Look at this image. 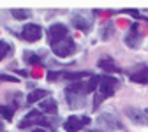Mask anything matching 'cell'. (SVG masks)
I'll return each instance as SVG.
<instances>
[{"mask_svg":"<svg viewBox=\"0 0 148 132\" xmlns=\"http://www.w3.org/2000/svg\"><path fill=\"white\" fill-rule=\"evenodd\" d=\"M48 95H49L48 90H34L30 95L27 97V101H28V104H34V102H37V101H42V99L48 97Z\"/></svg>","mask_w":148,"mask_h":132,"instance_id":"7c38bea8","label":"cell"},{"mask_svg":"<svg viewBox=\"0 0 148 132\" xmlns=\"http://www.w3.org/2000/svg\"><path fill=\"white\" fill-rule=\"evenodd\" d=\"M115 88H116V78H102V81H101V85L97 88V95L94 99V104L99 106L102 101L111 97L115 93Z\"/></svg>","mask_w":148,"mask_h":132,"instance_id":"6da1fadb","label":"cell"},{"mask_svg":"<svg viewBox=\"0 0 148 132\" xmlns=\"http://www.w3.org/2000/svg\"><path fill=\"white\" fill-rule=\"evenodd\" d=\"M48 123L49 122L41 115V111H30L23 118V122H20V127L25 129V127H30V125H48Z\"/></svg>","mask_w":148,"mask_h":132,"instance_id":"8992f818","label":"cell"},{"mask_svg":"<svg viewBox=\"0 0 148 132\" xmlns=\"http://www.w3.org/2000/svg\"><path fill=\"white\" fill-rule=\"evenodd\" d=\"M131 79L136 83H146L148 81V67L146 65H139L136 70L131 72Z\"/></svg>","mask_w":148,"mask_h":132,"instance_id":"9c48e42d","label":"cell"},{"mask_svg":"<svg viewBox=\"0 0 148 132\" xmlns=\"http://www.w3.org/2000/svg\"><path fill=\"white\" fill-rule=\"evenodd\" d=\"M41 35H42V30L39 25H35V23H27L21 30V37L27 41V42H35V41H39L41 39Z\"/></svg>","mask_w":148,"mask_h":132,"instance_id":"277c9868","label":"cell"},{"mask_svg":"<svg viewBox=\"0 0 148 132\" xmlns=\"http://www.w3.org/2000/svg\"><path fill=\"white\" fill-rule=\"evenodd\" d=\"M125 113H127V116L131 118L134 123H139V125H148V118L145 116V113H141L139 109H136V107H127V109H125Z\"/></svg>","mask_w":148,"mask_h":132,"instance_id":"52a82bcc","label":"cell"},{"mask_svg":"<svg viewBox=\"0 0 148 132\" xmlns=\"http://www.w3.org/2000/svg\"><path fill=\"white\" fill-rule=\"evenodd\" d=\"M12 16L16 18V20H27V18L30 16L28 11H20V9H14L12 11Z\"/></svg>","mask_w":148,"mask_h":132,"instance_id":"2e32d148","label":"cell"},{"mask_svg":"<svg viewBox=\"0 0 148 132\" xmlns=\"http://www.w3.org/2000/svg\"><path fill=\"white\" fill-rule=\"evenodd\" d=\"M72 25L76 27V28H79V30H85V32L90 30V23L85 20L83 16H79V14H74V18H72Z\"/></svg>","mask_w":148,"mask_h":132,"instance_id":"4fadbf2b","label":"cell"},{"mask_svg":"<svg viewBox=\"0 0 148 132\" xmlns=\"http://www.w3.org/2000/svg\"><path fill=\"white\" fill-rule=\"evenodd\" d=\"M67 35H69V30L62 23H55V25H51L48 28V41H49V44H55V42L65 39Z\"/></svg>","mask_w":148,"mask_h":132,"instance_id":"3957f363","label":"cell"},{"mask_svg":"<svg viewBox=\"0 0 148 132\" xmlns=\"http://www.w3.org/2000/svg\"><path fill=\"white\" fill-rule=\"evenodd\" d=\"M9 51H11V46H9L5 41H0V60H2Z\"/></svg>","mask_w":148,"mask_h":132,"instance_id":"e0dca14e","label":"cell"},{"mask_svg":"<svg viewBox=\"0 0 148 132\" xmlns=\"http://www.w3.org/2000/svg\"><path fill=\"white\" fill-rule=\"evenodd\" d=\"M88 123H90L88 116H69L65 120V123H64V129L67 132H78V130H81Z\"/></svg>","mask_w":148,"mask_h":132,"instance_id":"5b68a950","label":"cell"},{"mask_svg":"<svg viewBox=\"0 0 148 132\" xmlns=\"http://www.w3.org/2000/svg\"><path fill=\"white\" fill-rule=\"evenodd\" d=\"M51 51L57 55L58 58H67V56H71V55L76 53V42H74L71 37L67 35L65 39H62V41H58V42L51 44Z\"/></svg>","mask_w":148,"mask_h":132,"instance_id":"7a4b0ae2","label":"cell"},{"mask_svg":"<svg viewBox=\"0 0 148 132\" xmlns=\"http://www.w3.org/2000/svg\"><path fill=\"white\" fill-rule=\"evenodd\" d=\"M58 106H57V101L55 99H48L44 102H41V111L42 113H48V115H53V113H57Z\"/></svg>","mask_w":148,"mask_h":132,"instance_id":"8fae6325","label":"cell"},{"mask_svg":"<svg viewBox=\"0 0 148 132\" xmlns=\"http://www.w3.org/2000/svg\"><path fill=\"white\" fill-rule=\"evenodd\" d=\"M0 115H2L5 120H12L14 109H11V107H7V106H0Z\"/></svg>","mask_w":148,"mask_h":132,"instance_id":"9a60e30c","label":"cell"},{"mask_svg":"<svg viewBox=\"0 0 148 132\" xmlns=\"http://www.w3.org/2000/svg\"><path fill=\"white\" fill-rule=\"evenodd\" d=\"M139 42H141V39H139V35H138V25L134 23L131 27V30H129V34L125 35V44L129 48H138Z\"/></svg>","mask_w":148,"mask_h":132,"instance_id":"ba28073f","label":"cell"},{"mask_svg":"<svg viewBox=\"0 0 148 132\" xmlns=\"http://www.w3.org/2000/svg\"><path fill=\"white\" fill-rule=\"evenodd\" d=\"M99 67L104 69V70H108V72H116V70H118L116 65H115V62L111 60V58H102V60L99 62Z\"/></svg>","mask_w":148,"mask_h":132,"instance_id":"5bb4252c","label":"cell"},{"mask_svg":"<svg viewBox=\"0 0 148 132\" xmlns=\"http://www.w3.org/2000/svg\"><path fill=\"white\" fill-rule=\"evenodd\" d=\"M0 130H2V123H0Z\"/></svg>","mask_w":148,"mask_h":132,"instance_id":"d6986e66","label":"cell"},{"mask_svg":"<svg viewBox=\"0 0 148 132\" xmlns=\"http://www.w3.org/2000/svg\"><path fill=\"white\" fill-rule=\"evenodd\" d=\"M32 132H46V130H42V129H35V130H32Z\"/></svg>","mask_w":148,"mask_h":132,"instance_id":"ac0fdd59","label":"cell"},{"mask_svg":"<svg viewBox=\"0 0 148 132\" xmlns=\"http://www.w3.org/2000/svg\"><path fill=\"white\" fill-rule=\"evenodd\" d=\"M99 122H101L102 125H106L108 129H120V127H122V125H120V122H118L113 115H101Z\"/></svg>","mask_w":148,"mask_h":132,"instance_id":"30bf717a","label":"cell"}]
</instances>
